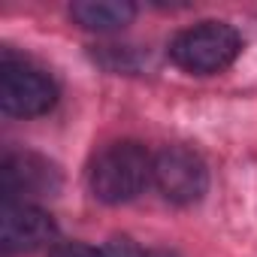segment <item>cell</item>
Listing matches in <instances>:
<instances>
[{
  "label": "cell",
  "mask_w": 257,
  "mask_h": 257,
  "mask_svg": "<svg viewBox=\"0 0 257 257\" xmlns=\"http://www.w3.org/2000/svg\"><path fill=\"white\" fill-rule=\"evenodd\" d=\"M152 170H155V161L140 143H115L103 149L91 164V173H88L91 194L109 206L127 203L149 185Z\"/></svg>",
  "instance_id": "6da1fadb"
},
{
  "label": "cell",
  "mask_w": 257,
  "mask_h": 257,
  "mask_svg": "<svg viewBox=\"0 0 257 257\" xmlns=\"http://www.w3.org/2000/svg\"><path fill=\"white\" fill-rule=\"evenodd\" d=\"M242 52V37L227 22H203L173 37L170 61L194 76H215L227 70Z\"/></svg>",
  "instance_id": "7a4b0ae2"
},
{
  "label": "cell",
  "mask_w": 257,
  "mask_h": 257,
  "mask_svg": "<svg viewBox=\"0 0 257 257\" xmlns=\"http://www.w3.org/2000/svg\"><path fill=\"white\" fill-rule=\"evenodd\" d=\"M58 100V88L55 82L25 64V61H16L10 52L4 55V67H0V106H4L7 115H16V118H34V115H43L55 106Z\"/></svg>",
  "instance_id": "3957f363"
},
{
  "label": "cell",
  "mask_w": 257,
  "mask_h": 257,
  "mask_svg": "<svg viewBox=\"0 0 257 257\" xmlns=\"http://www.w3.org/2000/svg\"><path fill=\"white\" fill-rule=\"evenodd\" d=\"M152 182L164 194V200L176 206H191L200 203L206 188H209V173L200 155H194L185 146H170L155 158Z\"/></svg>",
  "instance_id": "277c9868"
},
{
  "label": "cell",
  "mask_w": 257,
  "mask_h": 257,
  "mask_svg": "<svg viewBox=\"0 0 257 257\" xmlns=\"http://www.w3.org/2000/svg\"><path fill=\"white\" fill-rule=\"evenodd\" d=\"M4 203H31V197H46L58 191V170L40 155H10L0 170Z\"/></svg>",
  "instance_id": "5b68a950"
},
{
  "label": "cell",
  "mask_w": 257,
  "mask_h": 257,
  "mask_svg": "<svg viewBox=\"0 0 257 257\" xmlns=\"http://www.w3.org/2000/svg\"><path fill=\"white\" fill-rule=\"evenodd\" d=\"M0 239H4V248L10 254L37 251L55 239V221L34 203H4Z\"/></svg>",
  "instance_id": "8992f818"
},
{
  "label": "cell",
  "mask_w": 257,
  "mask_h": 257,
  "mask_svg": "<svg viewBox=\"0 0 257 257\" xmlns=\"http://www.w3.org/2000/svg\"><path fill=\"white\" fill-rule=\"evenodd\" d=\"M70 16L79 28L97 31V34H112L134 22L137 7L127 0H79L70 7Z\"/></svg>",
  "instance_id": "52a82bcc"
},
{
  "label": "cell",
  "mask_w": 257,
  "mask_h": 257,
  "mask_svg": "<svg viewBox=\"0 0 257 257\" xmlns=\"http://www.w3.org/2000/svg\"><path fill=\"white\" fill-rule=\"evenodd\" d=\"M103 257H149L137 242H131L127 236H118V239H112L106 248H103Z\"/></svg>",
  "instance_id": "ba28073f"
},
{
  "label": "cell",
  "mask_w": 257,
  "mask_h": 257,
  "mask_svg": "<svg viewBox=\"0 0 257 257\" xmlns=\"http://www.w3.org/2000/svg\"><path fill=\"white\" fill-rule=\"evenodd\" d=\"M49 257H103V251H97L85 242H61L49 251Z\"/></svg>",
  "instance_id": "9c48e42d"
},
{
  "label": "cell",
  "mask_w": 257,
  "mask_h": 257,
  "mask_svg": "<svg viewBox=\"0 0 257 257\" xmlns=\"http://www.w3.org/2000/svg\"><path fill=\"white\" fill-rule=\"evenodd\" d=\"M149 257H173V254H164V251H161V254H149Z\"/></svg>",
  "instance_id": "30bf717a"
}]
</instances>
